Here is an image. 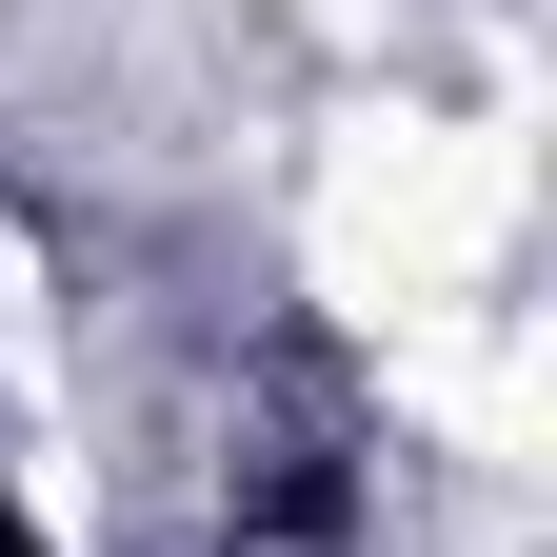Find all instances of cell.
<instances>
[{
	"mask_svg": "<svg viewBox=\"0 0 557 557\" xmlns=\"http://www.w3.org/2000/svg\"><path fill=\"white\" fill-rule=\"evenodd\" d=\"M0 557H60V537H21V518H0Z\"/></svg>",
	"mask_w": 557,
	"mask_h": 557,
	"instance_id": "6da1fadb",
	"label": "cell"
}]
</instances>
